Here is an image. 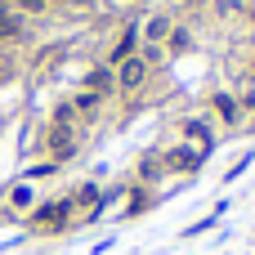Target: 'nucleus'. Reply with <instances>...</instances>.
Returning <instances> with one entry per match:
<instances>
[{
    "instance_id": "9d476101",
    "label": "nucleus",
    "mask_w": 255,
    "mask_h": 255,
    "mask_svg": "<svg viewBox=\"0 0 255 255\" xmlns=\"http://www.w3.org/2000/svg\"><path fill=\"white\" fill-rule=\"evenodd\" d=\"M197 161H202V152H188V148H179V152H170V166H175V170H179V166H184V170H193Z\"/></svg>"
},
{
    "instance_id": "f257e3e1",
    "label": "nucleus",
    "mask_w": 255,
    "mask_h": 255,
    "mask_svg": "<svg viewBox=\"0 0 255 255\" xmlns=\"http://www.w3.org/2000/svg\"><path fill=\"white\" fill-rule=\"evenodd\" d=\"M143 81H148V63H143L139 54L121 58V63H117V72H112V85H117V90H126V94H134Z\"/></svg>"
},
{
    "instance_id": "f03ea898",
    "label": "nucleus",
    "mask_w": 255,
    "mask_h": 255,
    "mask_svg": "<svg viewBox=\"0 0 255 255\" xmlns=\"http://www.w3.org/2000/svg\"><path fill=\"white\" fill-rule=\"evenodd\" d=\"M170 31H175V27H170V18H166V13H157V18H148V22L139 27V36H143L148 45H161Z\"/></svg>"
},
{
    "instance_id": "9b49d317",
    "label": "nucleus",
    "mask_w": 255,
    "mask_h": 255,
    "mask_svg": "<svg viewBox=\"0 0 255 255\" xmlns=\"http://www.w3.org/2000/svg\"><path fill=\"white\" fill-rule=\"evenodd\" d=\"M13 31H18V18L9 9H0V36H13Z\"/></svg>"
},
{
    "instance_id": "1a4fd4ad",
    "label": "nucleus",
    "mask_w": 255,
    "mask_h": 255,
    "mask_svg": "<svg viewBox=\"0 0 255 255\" xmlns=\"http://www.w3.org/2000/svg\"><path fill=\"white\" fill-rule=\"evenodd\" d=\"M85 85H90V94H103V90H112V72H108V67H99V72H90V81H85Z\"/></svg>"
},
{
    "instance_id": "39448f33",
    "label": "nucleus",
    "mask_w": 255,
    "mask_h": 255,
    "mask_svg": "<svg viewBox=\"0 0 255 255\" xmlns=\"http://www.w3.org/2000/svg\"><path fill=\"white\" fill-rule=\"evenodd\" d=\"M31 206H36L31 184H13V188H9V211H31Z\"/></svg>"
},
{
    "instance_id": "423d86ee",
    "label": "nucleus",
    "mask_w": 255,
    "mask_h": 255,
    "mask_svg": "<svg viewBox=\"0 0 255 255\" xmlns=\"http://www.w3.org/2000/svg\"><path fill=\"white\" fill-rule=\"evenodd\" d=\"M134 40H139V27H126V31H121V40H117V49H112V63L130 58V54H134Z\"/></svg>"
},
{
    "instance_id": "7ed1b4c3",
    "label": "nucleus",
    "mask_w": 255,
    "mask_h": 255,
    "mask_svg": "<svg viewBox=\"0 0 255 255\" xmlns=\"http://www.w3.org/2000/svg\"><path fill=\"white\" fill-rule=\"evenodd\" d=\"M67 215H72V202H54V206L36 211V224H40V229H63Z\"/></svg>"
},
{
    "instance_id": "0eeeda50",
    "label": "nucleus",
    "mask_w": 255,
    "mask_h": 255,
    "mask_svg": "<svg viewBox=\"0 0 255 255\" xmlns=\"http://www.w3.org/2000/svg\"><path fill=\"white\" fill-rule=\"evenodd\" d=\"M184 134L197 143V152H206V148H211V130H206V121H188V126H184Z\"/></svg>"
},
{
    "instance_id": "20e7f679",
    "label": "nucleus",
    "mask_w": 255,
    "mask_h": 255,
    "mask_svg": "<svg viewBox=\"0 0 255 255\" xmlns=\"http://www.w3.org/2000/svg\"><path fill=\"white\" fill-rule=\"evenodd\" d=\"M215 117H220L224 126H233V121L242 117V103H238V99H229V94H215Z\"/></svg>"
},
{
    "instance_id": "6e6552de",
    "label": "nucleus",
    "mask_w": 255,
    "mask_h": 255,
    "mask_svg": "<svg viewBox=\"0 0 255 255\" xmlns=\"http://www.w3.org/2000/svg\"><path fill=\"white\" fill-rule=\"evenodd\" d=\"M72 211H99V188H94V184H85V188L76 193V202H72Z\"/></svg>"
},
{
    "instance_id": "ddd939ff",
    "label": "nucleus",
    "mask_w": 255,
    "mask_h": 255,
    "mask_svg": "<svg viewBox=\"0 0 255 255\" xmlns=\"http://www.w3.org/2000/svg\"><path fill=\"white\" fill-rule=\"evenodd\" d=\"M242 108H255V90H251V94H247V99H242Z\"/></svg>"
},
{
    "instance_id": "f8f14e48",
    "label": "nucleus",
    "mask_w": 255,
    "mask_h": 255,
    "mask_svg": "<svg viewBox=\"0 0 255 255\" xmlns=\"http://www.w3.org/2000/svg\"><path fill=\"white\" fill-rule=\"evenodd\" d=\"M166 45H170V49H188V31H179V27H175V31L166 36Z\"/></svg>"
}]
</instances>
